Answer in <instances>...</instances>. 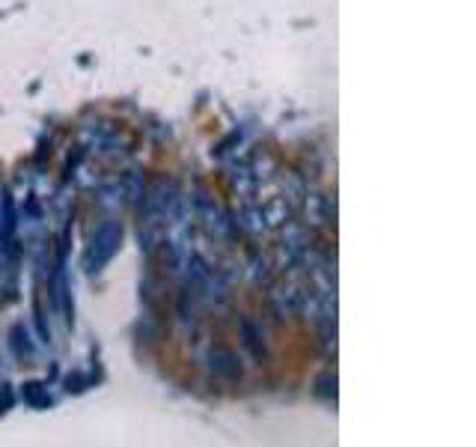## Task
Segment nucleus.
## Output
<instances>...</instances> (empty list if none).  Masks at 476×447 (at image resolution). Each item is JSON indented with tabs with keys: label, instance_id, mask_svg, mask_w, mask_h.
Returning <instances> with one entry per match:
<instances>
[{
	"label": "nucleus",
	"instance_id": "nucleus-3",
	"mask_svg": "<svg viewBox=\"0 0 476 447\" xmlns=\"http://www.w3.org/2000/svg\"><path fill=\"white\" fill-rule=\"evenodd\" d=\"M242 334H244V346L250 349V355L253 358H265V346H262V340H259L257 328H253L250 319H242Z\"/></svg>",
	"mask_w": 476,
	"mask_h": 447
},
{
	"label": "nucleus",
	"instance_id": "nucleus-6",
	"mask_svg": "<svg viewBox=\"0 0 476 447\" xmlns=\"http://www.w3.org/2000/svg\"><path fill=\"white\" fill-rule=\"evenodd\" d=\"M12 406V388L9 385H4L0 388V415H4V411Z\"/></svg>",
	"mask_w": 476,
	"mask_h": 447
},
{
	"label": "nucleus",
	"instance_id": "nucleus-1",
	"mask_svg": "<svg viewBox=\"0 0 476 447\" xmlns=\"http://www.w3.org/2000/svg\"><path fill=\"white\" fill-rule=\"evenodd\" d=\"M119 245H123V224L105 221L95 230V236L90 239V247H87V254H83V269H87L90 274L101 272L116 257Z\"/></svg>",
	"mask_w": 476,
	"mask_h": 447
},
{
	"label": "nucleus",
	"instance_id": "nucleus-5",
	"mask_svg": "<svg viewBox=\"0 0 476 447\" xmlns=\"http://www.w3.org/2000/svg\"><path fill=\"white\" fill-rule=\"evenodd\" d=\"M319 394H325V396H333L336 394V379L331 373H325L319 379Z\"/></svg>",
	"mask_w": 476,
	"mask_h": 447
},
{
	"label": "nucleus",
	"instance_id": "nucleus-2",
	"mask_svg": "<svg viewBox=\"0 0 476 447\" xmlns=\"http://www.w3.org/2000/svg\"><path fill=\"white\" fill-rule=\"evenodd\" d=\"M209 367H212L214 376H224V379H235L238 373H242L235 352L227 349V346H214V349L209 352Z\"/></svg>",
	"mask_w": 476,
	"mask_h": 447
},
{
	"label": "nucleus",
	"instance_id": "nucleus-4",
	"mask_svg": "<svg viewBox=\"0 0 476 447\" xmlns=\"http://www.w3.org/2000/svg\"><path fill=\"white\" fill-rule=\"evenodd\" d=\"M24 396H27V403H33V406H39V409L51 403V396H48L45 385H39V382H30V385H24Z\"/></svg>",
	"mask_w": 476,
	"mask_h": 447
}]
</instances>
